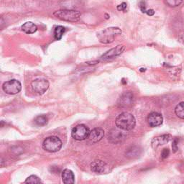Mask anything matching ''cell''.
<instances>
[{
    "label": "cell",
    "instance_id": "11",
    "mask_svg": "<svg viewBox=\"0 0 184 184\" xmlns=\"http://www.w3.org/2000/svg\"><path fill=\"white\" fill-rule=\"evenodd\" d=\"M125 49V47L122 45H119L116 46L114 48H112L109 50H108L105 53L103 56L101 57V58L103 60H109L119 56V55H121L124 52V50Z\"/></svg>",
    "mask_w": 184,
    "mask_h": 184
},
{
    "label": "cell",
    "instance_id": "17",
    "mask_svg": "<svg viewBox=\"0 0 184 184\" xmlns=\"http://www.w3.org/2000/svg\"><path fill=\"white\" fill-rule=\"evenodd\" d=\"M175 113L178 118L184 119V102H181L175 108Z\"/></svg>",
    "mask_w": 184,
    "mask_h": 184
},
{
    "label": "cell",
    "instance_id": "3",
    "mask_svg": "<svg viewBox=\"0 0 184 184\" xmlns=\"http://www.w3.org/2000/svg\"><path fill=\"white\" fill-rule=\"evenodd\" d=\"M53 15L60 20L67 22H75L79 21L80 17L79 12L69 10H61L56 11Z\"/></svg>",
    "mask_w": 184,
    "mask_h": 184
},
{
    "label": "cell",
    "instance_id": "24",
    "mask_svg": "<svg viewBox=\"0 0 184 184\" xmlns=\"http://www.w3.org/2000/svg\"><path fill=\"white\" fill-rule=\"evenodd\" d=\"M126 4L125 3V2L117 6V10L119 11H125L126 10Z\"/></svg>",
    "mask_w": 184,
    "mask_h": 184
},
{
    "label": "cell",
    "instance_id": "8",
    "mask_svg": "<svg viewBox=\"0 0 184 184\" xmlns=\"http://www.w3.org/2000/svg\"><path fill=\"white\" fill-rule=\"evenodd\" d=\"M126 131L122 130V129L117 127L114 128L110 131L109 133V140L112 143H119L123 142L126 138Z\"/></svg>",
    "mask_w": 184,
    "mask_h": 184
},
{
    "label": "cell",
    "instance_id": "21",
    "mask_svg": "<svg viewBox=\"0 0 184 184\" xmlns=\"http://www.w3.org/2000/svg\"><path fill=\"white\" fill-rule=\"evenodd\" d=\"M165 4L171 7H178L182 3L183 0H165Z\"/></svg>",
    "mask_w": 184,
    "mask_h": 184
},
{
    "label": "cell",
    "instance_id": "7",
    "mask_svg": "<svg viewBox=\"0 0 184 184\" xmlns=\"http://www.w3.org/2000/svg\"><path fill=\"white\" fill-rule=\"evenodd\" d=\"M89 132H90V131H89V128L86 125H79L75 126L72 130L71 136H72L73 139L79 140V141H81V140L87 139Z\"/></svg>",
    "mask_w": 184,
    "mask_h": 184
},
{
    "label": "cell",
    "instance_id": "4",
    "mask_svg": "<svg viewBox=\"0 0 184 184\" xmlns=\"http://www.w3.org/2000/svg\"><path fill=\"white\" fill-rule=\"evenodd\" d=\"M62 147V142L60 138L56 136L48 137L43 142V148L49 153L59 151Z\"/></svg>",
    "mask_w": 184,
    "mask_h": 184
},
{
    "label": "cell",
    "instance_id": "5",
    "mask_svg": "<svg viewBox=\"0 0 184 184\" xmlns=\"http://www.w3.org/2000/svg\"><path fill=\"white\" fill-rule=\"evenodd\" d=\"M2 89H3V91L6 94L14 95V94H18L21 91L22 85L19 80L16 79H12L4 83Z\"/></svg>",
    "mask_w": 184,
    "mask_h": 184
},
{
    "label": "cell",
    "instance_id": "2",
    "mask_svg": "<svg viewBox=\"0 0 184 184\" xmlns=\"http://www.w3.org/2000/svg\"><path fill=\"white\" fill-rule=\"evenodd\" d=\"M121 33L122 30L119 27H109L99 32L97 34V38L101 43L108 44L113 42L115 38Z\"/></svg>",
    "mask_w": 184,
    "mask_h": 184
},
{
    "label": "cell",
    "instance_id": "19",
    "mask_svg": "<svg viewBox=\"0 0 184 184\" xmlns=\"http://www.w3.org/2000/svg\"><path fill=\"white\" fill-rule=\"evenodd\" d=\"M66 29L63 26H58L55 28L54 30V37L55 39L57 40H60L63 37L64 33H65Z\"/></svg>",
    "mask_w": 184,
    "mask_h": 184
},
{
    "label": "cell",
    "instance_id": "16",
    "mask_svg": "<svg viewBox=\"0 0 184 184\" xmlns=\"http://www.w3.org/2000/svg\"><path fill=\"white\" fill-rule=\"evenodd\" d=\"M22 30L27 34H33L38 30V27L33 22H27L22 26Z\"/></svg>",
    "mask_w": 184,
    "mask_h": 184
},
{
    "label": "cell",
    "instance_id": "13",
    "mask_svg": "<svg viewBox=\"0 0 184 184\" xmlns=\"http://www.w3.org/2000/svg\"><path fill=\"white\" fill-rule=\"evenodd\" d=\"M163 118L160 113L158 112H152L148 117V125L151 127H155L162 125Z\"/></svg>",
    "mask_w": 184,
    "mask_h": 184
},
{
    "label": "cell",
    "instance_id": "12",
    "mask_svg": "<svg viewBox=\"0 0 184 184\" xmlns=\"http://www.w3.org/2000/svg\"><path fill=\"white\" fill-rule=\"evenodd\" d=\"M172 139V137L171 135L169 134H165L163 135H160V136L154 137L153 140H152V148L153 149H157L158 147L161 145H163L167 144L168 142L171 141Z\"/></svg>",
    "mask_w": 184,
    "mask_h": 184
},
{
    "label": "cell",
    "instance_id": "18",
    "mask_svg": "<svg viewBox=\"0 0 184 184\" xmlns=\"http://www.w3.org/2000/svg\"><path fill=\"white\" fill-rule=\"evenodd\" d=\"M34 123L38 126H45L48 122V117L45 115H39L34 118Z\"/></svg>",
    "mask_w": 184,
    "mask_h": 184
},
{
    "label": "cell",
    "instance_id": "20",
    "mask_svg": "<svg viewBox=\"0 0 184 184\" xmlns=\"http://www.w3.org/2000/svg\"><path fill=\"white\" fill-rule=\"evenodd\" d=\"M40 179L36 176H30L26 179V181H25V183H41Z\"/></svg>",
    "mask_w": 184,
    "mask_h": 184
},
{
    "label": "cell",
    "instance_id": "9",
    "mask_svg": "<svg viewBox=\"0 0 184 184\" xmlns=\"http://www.w3.org/2000/svg\"><path fill=\"white\" fill-rule=\"evenodd\" d=\"M133 103H134V96L133 94L130 91H126L122 94L119 96L118 102H117V105L119 107L126 109L132 107Z\"/></svg>",
    "mask_w": 184,
    "mask_h": 184
},
{
    "label": "cell",
    "instance_id": "10",
    "mask_svg": "<svg viewBox=\"0 0 184 184\" xmlns=\"http://www.w3.org/2000/svg\"><path fill=\"white\" fill-rule=\"evenodd\" d=\"M104 131L103 129L96 127L90 131L87 139H88V141L89 142L94 144L99 142L104 137Z\"/></svg>",
    "mask_w": 184,
    "mask_h": 184
},
{
    "label": "cell",
    "instance_id": "22",
    "mask_svg": "<svg viewBox=\"0 0 184 184\" xmlns=\"http://www.w3.org/2000/svg\"><path fill=\"white\" fill-rule=\"evenodd\" d=\"M170 154V150L168 148H165L163 150L162 153H161V158H163V159H165V158H167L168 157Z\"/></svg>",
    "mask_w": 184,
    "mask_h": 184
},
{
    "label": "cell",
    "instance_id": "1",
    "mask_svg": "<svg viewBox=\"0 0 184 184\" xmlns=\"http://www.w3.org/2000/svg\"><path fill=\"white\" fill-rule=\"evenodd\" d=\"M115 124L117 127L127 132V131L132 130L135 128L136 120L132 114L129 112H123L117 117Z\"/></svg>",
    "mask_w": 184,
    "mask_h": 184
},
{
    "label": "cell",
    "instance_id": "25",
    "mask_svg": "<svg viewBox=\"0 0 184 184\" xmlns=\"http://www.w3.org/2000/svg\"><path fill=\"white\" fill-rule=\"evenodd\" d=\"M146 13L150 16H153L154 14H155V11H154L153 10H149L146 11Z\"/></svg>",
    "mask_w": 184,
    "mask_h": 184
},
{
    "label": "cell",
    "instance_id": "6",
    "mask_svg": "<svg viewBox=\"0 0 184 184\" xmlns=\"http://www.w3.org/2000/svg\"><path fill=\"white\" fill-rule=\"evenodd\" d=\"M31 88L34 93L41 95L49 88V82L45 79H37L32 81Z\"/></svg>",
    "mask_w": 184,
    "mask_h": 184
},
{
    "label": "cell",
    "instance_id": "23",
    "mask_svg": "<svg viewBox=\"0 0 184 184\" xmlns=\"http://www.w3.org/2000/svg\"><path fill=\"white\" fill-rule=\"evenodd\" d=\"M178 140L177 139H175L173 140V142H172V150H173L174 153H176V152L178 151Z\"/></svg>",
    "mask_w": 184,
    "mask_h": 184
},
{
    "label": "cell",
    "instance_id": "15",
    "mask_svg": "<svg viewBox=\"0 0 184 184\" xmlns=\"http://www.w3.org/2000/svg\"><path fill=\"white\" fill-rule=\"evenodd\" d=\"M62 180L66 184L74 183L75 177L72 171L69 169H65L62 172Z\"/></svg>",
    "mask_w": 184,
    "mask_h": 184
},
{
    "label": "cell",
    "instance_id": "14",
    "mask_svg": "<svg viewBox=\"0 0 184 184\" xmlns=\"http://www.w3.org/2000/svg\"><path fill=\"white\" fill-rule=\"evenodd\" d=\"M91 168L92 171L99 173H104L108 171V166L102 160L94 161L91 164Z\"/></svg>",
    "mask_w": 184,
    "mask_h": 184
}]
</instances>
